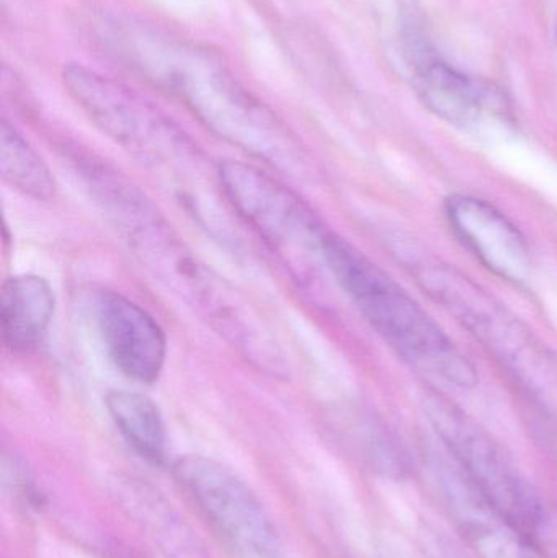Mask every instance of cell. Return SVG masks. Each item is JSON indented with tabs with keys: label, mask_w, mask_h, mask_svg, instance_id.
Instances as JSON below:
<instances>
[{
	"label": "cell",
	"mask_w": 557,
	"mask_h": 558,
	"mask_svg": "<svg viewBox=\"0 0 557 558\" xmlns=\"http://www.w3.org/2000/svg\"><path fill=\"white\" fill-rule=\"evenodd\" d=\"M98 41L121 65L185 105L209 131L281 170H301L303 147L221 58L134 19L98 20Z\"/></svg>",
	"instance_id": "6da1fadb"
},
{
	"label": "cell",
	"mask_w": 557,
	"mask_h": 558,
	"mask_svg": "<svg viewBox=\"0 0 557 558\" xmlns=\"http://www.w3.org/2000/svg\"><path fill=\"white\" fill-rule=\"evenodd\" d=\"M62 81L92 123L159 177L205 228L222 234L218 215L229 208L218 205L228 203L219 166L211 170L205 154L167 114L133 88L84 65L64 68Z\"/></svg>",
	"instance_id": "7a4b0ae2"
},
{
	"label": "cell",
	"mask_w": 557,
	"mask_h": 558,
	"mask_svg": "<svg viewBox=\"0 0 557 558\" xmlns=\"http://www.w3.org/2000/svg\"><path fill=\"white\" fill-rule=\"evenodd\" d=\"M326 258L334 281L405 363L460 389L476 386V367L467 354L378 265L332 231L327 235Z\"/></svg>",
	"instance_id": "3957f363"
},
{
	"label": "cell",
	"mask_w": 557,
	"mask_h": 558,
	"mask_svg": "<svg viewBox=\"0 0 557 558\" xmlns=\"http://www.w3.org/2000/svg\"><path fill=\"white\" fill-rule=\"evenodd\" d=\"M425 413L445 452L484 500L542 558H557V508L523 474L502 446L467 413L437 393L425 396Z\"/></svg>",
	"instance_id": "277c9868"
},
{
	"label": "cell",
	"mask_w": 557,
	"mask_h": 558,
	"mask_svg": "<svg viewBox=\"0 0 557 558\" xmlns=\"http://www.w3.org/2000/svg\"><path fill=\"white\" fill-rule=\"evenodd\" d=\"M219 180L232 213L277 255L300 288L314 289L323 275L330 277V229L301 196L251 163H221Z\"/></svg>",
	"instance_id": "5b68a950"
},
{
	"label": "cell",
	"mask_w": 557,
	"mask_h": 558,
	"mask_svg": "<svg viewBox=\"0 0 557 558\" xmlns=\"http://www.w3.org/2000/svg\"><path fill=\"white\" fill-rule=\"evenodd\" d=\"M411 270L427 294L457 317L529 392L557 402L556 356L516 315L450 265L421 258Z\"/></svg>",
	"instance_id": "8992f818"
},
{
	"label": "cell",
	"mask_w": 557,
	"mask_h": 558,
	"mask_svg": "<svg viewBox=\"0 0 557 558\" xmlns=\"http://www.w3.org/2000/svg\"><path fill=\"white\" fill-rule=\"evenodd\" d=\"M172 472L232 556L287 558L270 514L231 469L205 456H182Z\"/></svg>",
	"instance_id": "52a82bcc"
},
{
	"label": "cell",
	"mask_w": 557,
	"mask_h": 558,
	"mask_svg": "<svg viewBox=\"0 0 557 558\" xmlns=\"http://www.w3.org/2000/svg\"><path fill=\"white\" fill-rule=\"evenodd\" d=\"M95 322L111 363L128 379L156 383L167 357V338L159 322L120 292L104 291L95 301Z\"/></svg>",
	"instance_id": "ba28073f"
},
{
	"label": "cell",
	"mask_w": 557,
	"mask_h": 558,
	"mask_svg": "<svg viewBox=\"0 0 557 558\" xmlns=\"http://www.w3.org/2000/svg\"><path fill=\"white\" fill-rule=\"evenodd\" d=\"M445 215L461 244L496 277L523 284L532 274V251L520 229L496 206L470 195H453Z\"/></svg>",
	"instance_id": "9c48e42d"
},
{
	"label": "cell",
	"mask_w": 557,
	"mask_h": 558,
	"mask_svg": "<svg viewBox=\"0 0 557 558\" xmlns=\"http://www.w3.org/2000/svg\"><path fill=\"white\" fill-rule=\"evenodd\" d=\"M448 456V454H447ZM450 458V456H448ZM434 482L448 517L480 558H542L484 500L453 459L435 464Z\"/></svg>",
	"instance_id": "30bf717a"
},
{
	"label": "cell",
	"mask_w": 557,
	"mask_h": 558,
	"mask_svg": "<svg viewBox=\"0 0 557 558\" xmlns=\"http://www.w3.org/2000/svg\"><path fill=\"white\" fill-rule=\"evenodd\" d=\"M414 87L428 110L448 123L473 128L506 114L502 95L486 82L468 77L438 56L421 51L414 59Z\"/></svg>",
	"instance_id": "8fae6325"
},
{
	"label": "cell",
	"mask_w": 557,
	"mask_h": 558,
	"mask_svg": "<svg viewBox=\"0 0 557 558\" xmlns=\"http://www.w3.org/2000/svg\"><path fill=\"white\" fill-rule=\"evenodd\" d=\"M55 311V291L45 278L36 275L7 278L0 301L5 347L13 353L35 351L48 333Z\"/></svg>",
	"instance_id": "7c38bea8"
},
{
	"label": "cell",
	"mask_w": 557,
	"mask_h": 558,
	"mask_svg": "<svg viewBox=\"0 0 557 558\" xmlns=\"http://www.w3.org/2000/svg\"><path fill=\"white\" fill-rule=\"evenodd\" d=\"M105 403L124 441L150 464H164L167 429L159 407L149 397L130 390H111Z\"/></svg>",
	"instance_id": "4fadbf2b"
},
{
	"label": "cell",
	"mask_w": 557,
	"mask_h": 558,
	"mask_svg": "<svg viewBox=\"0 0 557 558\" xmlns=\"http://www.w3.org/2000/svg\"><path fill=\"white\" fill-rule=\"evenodd\" d=\"M0 173L3 182L36 202H51L56 196L51 170L28 141L7 121L0 124Z\"/></svg>",
	"instance_id": "5bb4252c"
},
{
	"label": "cell",
	"mask_w": 557,
	"mask_h": 558,
	"mask_svg": "<svg viewBox=\"0 0 557 558\" xmlns=\"http://www.w3.org/2000/svg\"><path fill=\"white\" fill-rule=\"evenodd\" d=\"M131 508L140 513L157 543L173 558H202L199 546L189 527L175 517L169 505L164 504L147 488H131L126 494Z\"/></svg>",
	"instance_id": "9a60e30c"
},
{
	"label": "cell",
	"mask_w": 557,
	"mask_h": 558,
	"mask_svg": "<svg viewBox=\"0 0 557 558\" xmlns=\"http://www.w3.org/2000/svg\"><path fill=\"white\" fill-rule=\"evenodd\" d=\"M110 558H146L141 556V554L134 553L131 549H124V547H111Z\"/></svg>",
	"instance_id": "2e32d148"
}]
</instances>
